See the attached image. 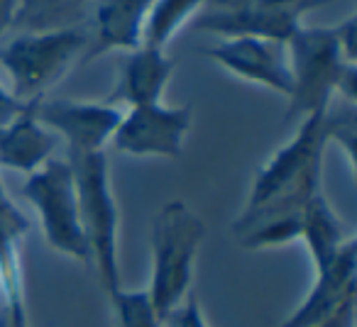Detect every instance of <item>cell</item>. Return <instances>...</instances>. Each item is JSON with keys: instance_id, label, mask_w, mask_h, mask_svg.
Here are the masks:
<instances>
[{"instance_id": "cell-3", "label": "cell", "mask_w": 357, "mask_h": 327, "mask_svg": "<svg viewBox=\"0 0 357 327\" xmlns=\"http://www.w3.org/2000/svg\"><path fill=\"white\" fill-rule=\"evenodd\" d=\"M206 237V225L184 200H169L152 223V273L144 288L159 320L169 317L191 293L196 257Z\"/></svg>"}, {"instance_id": "cell-16", "label": "cell", "mask_w": 357, "mask_h": 327, "mask_svg": "<svg viewBox=\"0 0 357 327\" xmlns=\"http://www.w3.org/2000/svg\"><path fill=\"white\" fill-rule=\"evenodd\" d=\"M350 237L352 234L345 232L340 218L331 208L323 191L313 196L301 213V234H298V242H303L308 249L313 271L326 266Z\"/></svg>"}, {"instance_id": "cell-1", "label": "cell", "mask_w": 357, "mask_h": 327, "mask_svg": "<svg viewBox=\"0 0 357 327\" xmlns=\"http://www.w3.org/2000/svg\"><path fill=\"white\" fill-rule=\"evenodd\" d=\"M326 147V110H318L306 115L294 137L262 164L233 234L264 220L298 218L308 200L321 193Z\"/></svg>"}, {"instance_id": "cell-17", "label": "cell", "mask_w": 357, "mask_h": 327, "mask_svg": "<svg viewBox=\"0 0 357 327\" xmlns=\"http://www.w3.org/2000/svg\"><path fill=\"white\" fill-rule=\"evenodd\" d=\"M96 0H17L13 30L47 32L86 27Z\"/></svg>"}, {"instance_id": "cell-25", "label": "cell", "mask_w": 357, "mask_h": 327, "mask_svg": "<svg viewBox=\"0 0 357 327\" xmlns=\"http://www.w3.org/2000/svg\"><path fill=\"white\" fill-rule=\"evenodd\" d=\"M245 0H206V10H223V8L240 6Z\"/></svg>"}, {"instance_id": "cell-24", "label": "cell", "mask_w": 357, "mask_h": 327, "mask_svg": "<svg viewBox=\"0 0 357 327\" xmlns=\"http://www.w3.org/2000/svg\"><path fill=\"white\" fill-rule=\"evenodd\" d=\"M318 327H355V305L345 308V310H340L335 317H331V320L321 322Z\"/></svg>"}, {"instance_id": "cell-8", "label": "cell", "mask_w": 357, "mask_h": 327, "mask_svg": "<svg viewBox=\"0 0 357 327\" xmlns=\"http://www.w3.org/2000/svg\"><path fill=\"white\" fill-rule=\"evenodd\" d=\"M191 129V105H135L123 110L115 129L113 149L137 159H176L184 152L186 134Z\"/></svg>"}, {"instance_id": "cell-12", "label": "cell", "mask_w": 357, "mask_h": 327, "mask_svg": "<svg viewBox=\"0 0 357 327\" xmlns=\"http://www.w3.org/2000/svg\"><path fill=\"white\" fill-rule=\"evenodd\" d=\"M154 0H96L86 22L84 59L93 61L110 51H132L142 42V27Z\"/></svg>"}, {"instance_id": "cell-20", "label": "cell", "mask_w": 357, "mask_h": 327, "mask_svg": "<svg viewBox=\"0 0 357 327\" xmlns=\"http://www.w3.org/2000/svg\"><path fill=\"white\" fill-rule=\"evenodd\" d=\"M164 327H208L206 315H204V310H201L194 293H189L181 305L169 312V317L164 320Z\"/></svg>"}, {"instance_id": "cell-19", "label": "cell", "mask_w": 357, "mask_h": 327, "mask_svg": "<svg viewBox=\"0 0 357 327\" xmlns=\"http://www.w3.org/2000/svg\"><path fill=\"white\" fill-rule=\"evenodd\" d=\"M110 305L115 310L118 327H164L159 315L154 312L152 303H149L147 291H125V288H120L110 298Z\"/></svg>"}, {"instance_id": "cell-10", "label": "cell", "mask_w": 357, "mask_h": 327, "mask_svg": "<svg viewBox=\"0 0 357 327\" xmlns=\"http://www.w3.org/2000/svg\"><path fill=\"white\" fill-rule=\"evenodd\" d=\"M357 242L350 237L326 266L313 271V283L303 303L279 327H318L340 310L355 305Z\"/></svg>"}, {"instance_id": "cell-15", "label": "cell", "mask_w": 357, "mask_h": 327, "mask_svg": "<svg viewBox=\"0 0 357 327\" xmlns=\"http://www.w3.org/2000/svg\"><path fill=\"white\" fill-rule=\"evenodd\" d=\"M27 232H30V220L8 196L6 184L0 179V293H3V301H25L22 298L20 244Z\"/></svg>"}, {"instance_id": "cell-11", "label": "cell", "mask_w": 357, "mask_h": 327, "mask_svg": "<svg viewBox=\"0 0 357 327\" xmlns=\"http://www.w3.org/2000/svg\"><path fill=\"white\" fill-rule=\"evenodd\" d=\"M204 54L235 79L262 86L287 98L291 95V71H289L284 45L255 40V37H225Z\"/></svg>"}, {"instance_id": "cell-5", "label": "cell", "mask_w": 357, "mask_h": 327, "mask_svg": "<svg viewBox=\"0 0 357 327\" xmlns=\"http://www.w3.org/2000/svg\"><path fill=\"white\" fill-rule=\"evenodd\" d=\"M86 27L20 32L0 47V69L10 79V93L22 103H40L81 59Z\"/></svg>"}, {"instance_id": "cell-18", "label": "cell", "mask_w": 357, "mask_h": 327, "mask_svg": "<svg viewBox=\"0 0 357 327\" xmlns=\"http://www.w3.org/2000/svg\"><path fill=\"white\" fill-rule=\"evenodd\" d=\"M201 8H206V0H154L144 20L139 45L164 49L186 22L194 20Z\"/></svg>"}, {"instance_id": "cell-9", "label": "cell", "mask_w": 357, "mask_h": 327, "mask_svg": "<svg viewBox=\"0 0 357 327\" xmlns=\"http://www.w3.org/2000/svg\"><path fill=\"white\" fill-rule=\"evenodd\" d=\"M37 120L66 144V154H98L113 139L123 108L108 100H40Z\"/></svg>"}, {"instance_id": "cell-21", "label": "cell", "mask_w": 357, "mask_h": 327, "mask_svg": "<svg viewBox=\"0 0 357 327\" xmlns=\"http://www.w3.org/2000/svg\"><path fill=\"white\" fill-rule=\"evenodd\" d=\"M0 327H30L25 301H3V308H0Z\"/></svg>"}, {"instance_id": "cell-13", "label": "cell", "mask_w": 357, "mask_h": 327, "mask_svg": "<svg viewBox=\"0 0 357 327\" xmlns=\"http://www.w3.org/2000/svg\"><path fill=\"white\" fill-rule=\"evenodd\" d=\"M59 139L37 120V103H27L15 120L0 127V169L30 176L56 157Z\"/></svg>"}, {"instance_id": "cell-14", "label": "cell", "mask_w": 357, "mask_h": 327, "mask_svg": "<svg viewBox=\"0 0 357 327\" xmlns=\"http://www.w3.org/2000/svg\"><path fill=\"white\" fill-rule=\"evenodd\" d=\"M174 74V64L164 49L139 45L137 49L128 51L123 69L115 81L108 103L120 108H135V105L162 103V95Z\"/></svg>"}, {"instance_id": "cell-22", "label": "cell", "mask_w": 357, "mask_h": 327, "mask_svg": "<svg viewBox=\"0 0 357 327\" xmlns=\"http://www.w3.org/2000/svg\"><path fill=\"white\" fill-rule=\"evenodd\" d=\"M27 103H22V100H17L15 95L10 93V88H6V86L0 83V127L3 125H8L10 120H15L17 115L22 113V108H25Z\"/></svg>"}, {"instance_id": "cell-7", "label": "cell", "mask_w": 357, "mask_h": 327, "mask_svg": "<svg viewBox=\"0 0 357 327\" xmlns=\"http://www.w3.org/2000/svg\"><path fill=\"white\" fill-rule=\"evenodd\" d=\"M333 0H245L223 10H206L196 20V30L225 37H255V40L287 45L303 25V17Z\"/></svg>"}, {"instance_id": "cell-6", "label": "cell", "mask_w": 357, "mask_h": 327, "mask_svg": "<svg viewBox=\"0 0 357 327\" xmlns=\"http://www.w3.org/2000/svg\"><path fill=\"white\" fill-rule=\"evenodd\" d=\"M22 198L32 205L40 220L45 242L61 257L91 264L89 242L79 215L74 171L66 157H54L32 171L22 186Z\"/></svg>"}, {"instance_id": "cell-23", "label": "cell", "mask_w": 357, "mask_h": 327, "mask_svg": "<svg viewBox=\"0 0 357 327\" xmlns=\"http://www.w3.org/2000/svg\"><path fill=\"white\" fill-rule=\"evenodd\" d=\"M17 13V0H0V40L6 37L8 30H13Z\"/></svg>"}, {"instance_id": "cell-4", "label": "cell", "mask_w": 357, "mask_h": 327, "mask_svg": "<svg viewBox=\"0 0 357 327\" xmlns=\"http://www.w3.org/2000/svg\"><path fill=\"white\" fill-rule=\"evenodd\" d=\"M74 171L79 215L89 242L91 264L98 273L100 288L108 301L120 291V264H118V228L120 213L110 184V164L105 152L98 154H66Z\"/></svg>"}, {"instance_id": "cell-2", "label": "cell", "mask_w": 357, "mask_h": 327, "mask_svg": "<svg viewBox=\"0 0 357 327\" xmlns=\"http://www.w3.org/2000/svg\"><path fill=\"white\" fill-rule=\"evenodd\" d=\"M357 17L337 25H301L284 45L291 95L287 120L301 122L306 115L326 110L333 98L355 103L357 90Z\"/></svg>"}]
</instances>
